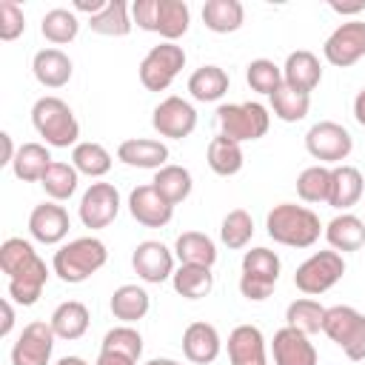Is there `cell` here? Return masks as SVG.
Masks as SVG:
<instances>
[{
  "label": "cell",
  "mask_w": 365,
  "mask_h": 365,
  "mask_svg": "<svg viewBox=\"0 0 365 365\" xmlns=\"http://www.w3.org/2000/svg\"><path fill=\"white\" fill-rule=\"evenodd\" d=\"M40 31H43V37H46L48 43H54V46H66V43H71V40L77 37V31H80V20H77L74 9H51V11L43 14V20H40Z\"/></svg>",
  "instance_id": "obj_40"
},
{
  "label": "cell",
  "mask_w": 365,
  "mask_h": 365,
  "mask_svg": "<svg viewBox=\"0 0 365 365\" xmlns=\"http://www.w3.org/2000/svg\"><path fill=\"white\" fill-rule=\"evenodd\" d=\"M31 125L46 140V145H51V148L77 145L80 123H77L71 106L54 94H46L31 106Z\"/></svg>",
  "instance_id": "obj_4"
},
{
  "label": "cell",
  "mask_w": 365,
  "mask_h": 365,
  "mask_svg": "<svg viewBox=\"0 0 365 365\" xmlns=\"http://www.w3.org/2000/svg\"><path fill=\"white\" fill-rule=\"evenodd\" d=\"M217 125L220 134L234 140V143H251L268 134L271 128V114L262 103L248 100V103H225L217 108Z\"/></svg>",
  "instance_id": "obj_5"
},
{
  "label": "cell",
  "mask_w": 365,
  "mask_h": 365,
  "mask_svg": "<svg viewBox=\"0 0 365 365\" xmlns=\"http://www.w3.org/2000/svg\"><path fill=\"white\" fill-rule=\"evenodd\" d=\"M205 160H208V168H211L217 177H234V174L242 168V163H245L242 145L234 143V140H228V137H222V134L211 137Z\"/></svg>",
  "instance_id": "obj_33"
},
{
  "label": "cell",
  "mask_w": 365,
  "mask_h": 365,
  "mask_svg": "<svg viewBox=\"0 0 365 365\" xmlns=\"http://www.w3.org/2000/svg\"><path fill=\"white\" fill-rule=\"evenodd\" d=\"M345 274V259L339 251H314L302 265H297L294 274V285L305 294V297H319L325 291H331Z\"/></svg>",
  "instance_id": "obj_7"
},
{
  "label": "cell",
  "mask_w": 365,
  "mask_h": 365,
  "mask_svg": "<svg viewBox=\"0 0 365 365\" xmlns=\"http://www.w3.org/2000/svg\"><path fill=\"white\" fill-rule=\"evenodd\" d=\"M48 322H51V331L57 334V339H80L88 331L91 314L80 299H68L54 308Z\"/></svg>",
  "instance_id": "obj_29"
},
{
  "label": "cell",
  "mask_w": 365,
  "mask_h": 365,
  "mask_svg": "<svg viewBox=\"0 0 365 365\" xmlns=\"http://www.w3.org/2000/svg\"><path fill=\"white\" fill-rule=\"evenodd\" d=\"M26 31L23 9L14 0H0V40L11 43Z\"/></svg>",
  "instance_id": "obj_46"
},
{
  "label": "cell",
  "mask_w": 365,
  "mask_h": 365,
  "mask_svg": "<svg viewBox=\"0 0 365 365\" xmlns=\"http://www.w3.org/2000/svg\"><path fill=\"white\" fill-rule=\"evenodd\" d=\"M54 339L57 334L51 331V322H43V319L29 322L20 331L17 342L11 345V365H48Z\"/></svg>",
  "instance_id": "obj_13"
},
{
  "label": "cell",
  "mask_w": 365,
  "mask_h": 365,
  "mask_svg": "<svg viewBox=\"0 0 365 365\" xmlns=\"http://www.w3.org/2000/svg\"><path fill=\"white\" fill-rule=\"evenodd\" d=\"M131 20L143 31H154L165 43H174L191 26V9L185 0H134Z\"/></svg>",
  "instance_id": "obj_3"
},
{
  "label": "cell",
  "mask_w": 365,
  "mask_h": 365,
  "mask_svg": "<svg viewBox=\"0 0 365 365\" xmlns=\"http://www.w3.org/2000/svg\"><path fill=\"white\" fill-rule=\"evenodd\" d=\"M271 356H274V365H317V348L311 336L288 325L274 334Z\"/></svg>",
  "instance_id": "obj_17"
},
{
  "label": "cell",
  "mask_w": 365,
  "mask_h": 365,
  "mask_svg": "<svg viewBox=\"0 0 365 365\" xmlns=\"http://www.w3.org/2000/svg\"><path fill=\"white\" fill-rule=\"evenodd\" d=\"M117 160L131 165V168H154L160 171L163 165H168V145L160 143V140H151V137H131V140H123L117 145Z\"/></svg>",
  "instance_id": "obj_22"
},
{
  "label": "cell",
  "mask_w": 365,
  "mask_h": 365,
  "mask_svg": "<svg viewBox=\"0 0 365 365\" xmlns=\"http://www.w3.org/2000/svg\"><path fill=\"white\" fill-rule=\"evenodd\" d=\"M128 214H131L140 225H145V228H163V225L171 222L174 205L165 202V200L157 194V188L148 182V185H137V188L128 194Z\"/></svg>",
  "instance_id": "obj_16"
},
{
  "label": "cell",
  "mask_w": 365,
  "mask_h": 365,
  "mask_svg": "<svg viewBox=\"0 0 365 365\" xmlns=\"http://www.w3.org/2000/svg\"><path fill=\"white\" fill-rule=\"evenodd\" d=\"M54 365H88L83 356H60Z\"/></svg>",
  "instance_id": "obj_53"
},
{
  "label": "cell",
  "mask_w": 365,
  "mask_h": 365,
  "mask_svg": "<svg viewBox=\"0 0 365 365\" xmlns=\"http://www.w3.org/2000/svg\"><path fill=\"white\" fill-rule=\"evenodd\" d=\"M362 194H365V180H362L359 168L345 165V163L331 168V197H328L331 208L348 211L362 200Z\"/></svg>",
  "instance_id": "obj_24"
},
{
  "label": "cell",
  "mask_w": 365,
  "mask_h": 365,
  "mask_svg": "<svg viewBox=\"0 0 365 365\" xmlns=\"http://www.w3.org/2000/svg\"><path fill=\"white\" fill-rule=\"evenodd\" d=\"M271 111L282 123H299L311 111V94H302V91H297V88H291V86L282 83L271 94Z\"/></svg>",
  "instance_id": "obj_37"
},
{
  "label": "cell",
  "mask_w": 365,
  "mask_h": 365,
  "mask_svg": "<svg viewBox=\"0 0 365 365\" xmlns=\"http://www.w3.org/2000/svg\"><path fill=\"white\" fill-rule=\"evenodd\" d=\"M71 165L86 177H103L111 171V154L100 143H77L71 151Z\"/></svg>",
  "instance_id": "obj_42"
},
{
  "label": "cell",
  "mask_w": 365,
  "mask_h": 365,
  "mask_svg": "<svg viewBox=\"0 0 365 365\" xmlns=\"http://www.w3.org/2000/svg\"><path fill=\"white\" fill-rule=\"evenodd\" d=\"M202 23L214 34H231L245 23V9L240 0H205Z\"/></svg>",
  "instance_id": "obj_30"
},
{
  "label": "cell",
  "mask_w": 365,
  "mask_h": 365,
  "mask_svg": "<svg viewBox=\"0 0 365 365\" xmlns=\"http://www.w3.org/2000/svg\"><path fill=\"white\" fill-rule=\"evenodd\" d=\"M0 311H3L0 336H9V334H11V328H14V305H11V299H3V302H0Z\"/></svg>",
  "instance_id": "obj_48"
},
{
  "label": "cell",
  "mask_w": 365,
  "mask_h": 365,
  "mask_svg": "<svg viewBox=\"0 0 365 365\" xmlns=\"http://www.w3.org/2000/svg\"><path fill=\"white\" fill-rule=\"evenodd\" d=\"M120 191L111 185V182H91L86 188V194L80 197V205H77V214H80V222L86 228H106L117 220L120 214Z\"/></svg>",
  "instance_id": "obj_11"
},
{
  "label": "cell",
  "mask_w": 365,
  "mask_h": 365,
  "mask_svg": "<svg viewBox=\"0 0 365 365\" xmlns=\"http://www.w3.org/2000/svg\"><path fill=\"white\" fill-rule=\"evenodd\" d=\"M145 365H182V362H177V359H168V356H157V359H148Z\"/></svg>",
  "instance_id": "obj_54"
},
{
  "label": "cell",
  "mask_w": 365,
  "mask_h": 365,
  "mask_svg": "<svg viewBox=\"0 0 365 365\" xmlns=\"http://www.w3.org/2000/svg\"><path fill=\"white\" fill-rule=\"evenodd\" d=\"M0 143H3V160H0V165H11L14 163V157H17V148H14V143H11V134H0Z\"/></svg>",
  "instance_id": "obj_51"
},
{
  "label": "cell",
  "mask_w": 365,
  "mask_h": 365,
  "mask_svg": "<svg viewBox=\"0 0 365 365\" xmlns=\"http://www.w3.org/2000/svg\"><path fill=\"white\" fill-rule=\"evenodd\" d=\"M305 148L314 160L331 163V165H342V160H348L351 148H354V137L345 125L334 123V120H319L308 128L305 134Z\"/></svg>",
  "instance_id": "obj_9"
},
{
  "label": "cell",
  "mask_w": 365,
  "mask_h": 365,
  "mask_svg": "<svg viewBox=\"0 0 365 365\" xmlns=\"http://www.w3.org/2000/svg\"><path fill=\"white\" fill-rule=\"evenodd\" d=\"M354 120L365 128V88H359L354 97Z\"/></svg>",
  "instance_id": "obj_52"
},
{
  "label": "cell",
  "mask_w": 365,
  "mask_h": 365,
  "mask_svg": "<svg viewBox=\"0 0 365 365\" xmlns=\"http://www.w3.org/2000/svg\"><path fill=\"white\" fill-rule=\"evenodd\" d=\"M31 71H34V80L40 86H46V88H63L71 80L74 63L60 48H40L34 54V60H31Z\"/></svg>",
  "instance_id": "obj_23"
},
{
  "label": "cell",
  "mask_w": 365,
  "mask_h": 365,
  "mask_svg": "<svg viewBox=\"0 0 365 365\" xmlns=\"http://www.w3.org/2000/svg\"><path fill=\"white\" fill-rule=\"evenodd\" d=\"M174 257L180 265H205L211 268L217 262V245L202 231H182L174 242Z\"/></svg>",
  "instance_id": "obj_27"
},
{
  "label": "cell",
  "mask_w": 365,
  "mask_h": 365,
  "mask_svg": "<svg viewBox=\"0 0 365 365\" xmlns=\"http://www.w3.org/2000/svg\"><path fill=\"white\" fill-rule=\"evenodd\" d=\"M325 311H328V308H322V305H319L317 299H311V297L294 299V302L285 308V325L302 331L305 336H314V334L322 331Z\"/></svg>",
  "instance_id": "obj_36"
},
{
  "label": "cell",
  "mask_w": 365,
  "mask_h": 365,
  "mask_svg": "<svg viewBox=\"0 0 365 365\" xmlns=\"http://www.w3.org/2000/svg\"><path fill=\"white\" fill-rule=\"evenodd\" d=\"M325 240L334 251L339 254H348V251H359L365 245V220H359L356 214L351 211H342L336 214L328 225H325Z\"/></svg>",
  "instance_id": "obj_25"
},
{
  "label": "cell",
  "mask_w": 365,
  "mask_h": 365,
  "mask_svg": "<svg viewBox=\"0 0 365 365\" xmlns=\"http://www.w3.org/2000/svg\"><path fill=\"white\" fill-rule=\"evenodd\" d=\"M77 182H80V171L71 163H57V160L51 163V168L40 180V185L51 197V202H66L77 191Z\"/></svg>",
  "instance_id": "obj_41"
},
{
  "label": "cell",
  "mask_w": 365,
  "mask_h": 365,
  "mask_svg": "<svg viewBox=\"0 0 365 365\" xmlns=\"http://www.w3.org/2000/svg\"><path fill=\"white\" fill-rule=\"evenodd\" d=\"M328 6L336 11V14H359V11H365V0H356V3H339V0H328Z\"/></svg>",
  "instance_id": "obj_49"
},
{
  "label": "cell",
  "mask_w": 365,
  "mask_h": 365,
  "mask_svg": "<svg viewBox=\"0 0 365 365\" xmlns=\"http://www.w3.org/2000/svg\"><path fill=\"white\" fill-rule=\"evenodd\" d=\"M46 282H48V268L37 254L31 262H26L20 271H14L9 277V299L23 305V308H29V305H34L40 299Z\"/></svg>",
  "instance_id": "obj_18"
},
{
  "label": "cell",
  "mask_w": 365,
  "mask_h": 365,
  "mask_svg": "<svg viewBox=\"0 0 365 365\" xmlns=\"http://www.w3.org/2000/svg\"><path fill=\"white\" fill-rule=\"evenodd\" d=\"M279 271H282V262H279L277 251H271V248H251L242 254V274L240 277L277 285Z\"/></svg>",
  "instance_id": "obj_39"
},
{
  "label": "cell",
  "mask_w": 365,
  "mask_h": 365,
  "mask_svg": "<svg viewBox=\"0 0 365 365\" xmlns=\"http://www.w3.org/2000/svg\"><path fill=\"white\" fill-rule=\"evenodd\" d=\"M185 68V51L177 43H160L151 46L148 54L140 63V83L148 91H165L177 74Z\"/></svg>",
  "instance_id": "obj_8"
},
{
  "label": "cell",
  "mask_w": 365,
  "mask_h": 365,
  "mask_svg": "<svg viewBox=\"0 0 365 365\" xmlns=\"http://www.w3.org/2000/svg\"><path fill=\"white\" fill-rule=\"evenodd\" d=\"M171 285L182 299H202L214 288V274L205 265H180L171 277Z\"/></svg>",
  "instance_id": "obj_35"
},
{
  "label": "cell",
  "mask_w": 365,
  "mask_h": 365,
  "mask_svg": "<svg viewBox=\"0 0 365 365\" xmlns=\"http://www.w3.org/2000/svg\"><path fill=\"white\" fill-rule=\"evenodd\" d=\"M68 228H71L68 211L57 202H40L29 214V234H31V240H37L43 245L63 242L68 237Z\"/></svg>",
  "instance_id": "obj_15"
},
{
  "label": "cell",
  "mask_w": 365,
  "mask_h": 365,
  "mask_svg": "<svg viewBox=\"0 0 365 365\" xmlns=\"http://www.w3.org/2000/svg\"><path fill=\"white\" fill-rule=\"evenodd\" d=\"M151 125L160 137H168V140H185L194 134L197 128V111L188 100L171 94L165 100H160L154 106V114H151Z\"/></svg>",
  "instance_id": "obj_10"
},
{
  "label": "cell",
  "mask_w": 365,
  "mask_h": 365,
  "mask_svg": "<svg viewBox=\"0 0 365 365\" xmlns=\"http://www.w3.org/2000/svg\"><path fill=\"white\" fill-rule=\"evenodd\" d=\"M228 74L220 66H200L188 77V91L197 103H214L228 91Z\"/></svg>",
  "instance_id": "obj_34"
},
{
  "label": "cell",
  "mask_w": 365,
  "mask_h": 365,
  "mask_svg": "<svg viewBox=\"0 0 365 365\" xmlns=\"http://www.w3.org/2000/svg\"><path fill=\"white\" fill-rule=\"evenodd\" d=\"M265 228L274 242L288 245V248H311L322 234L319 217L311 208L294 205V202L274 205L265 217Z\"/></svg>",
  "instance_id": "obj_1"
},
{
  "label": "cell",
  "mask_w": 365,
  "mask_h": 365,
  "mask_svg": "<svg viewBox=\"0 0 365 365\" xmlns=\"http://www.w3.org/2000/svg\"><path fill=\"white\" fill-rule=\"evenodd\" d=\"M251 237H254V220H251V214L245 208H234V211H228L222 217L220 240H222L225 248L240 251V248H245L251 242Z\"/></svg>",
  "instance_id": "obj_43"
},
{
  "label": "cell",
  "mask_w": 365,
  "mask_h": 365,
  "mask_svg": "<svg viewBox=\"0 0 365 365\" xmlns=\"http://www.w3.org/2000/svg\"><path fill=\"white\" fill-rule=\"evenodd\" d=\"M108 259V251H106V242L97 240V237H77L66 245H60L54 251V259H51V271L68 282V285H80L86 282L88 277H94Z\"/></svg>",
  "instance_id": "obj_2"
},
{
  "label": "cell",
  "mask_w": 365,
  "mask_h": 365,
  "mask_svg": "<svg viewBox=\"0 0 365 365\" xmlns=\"http://www.w3.org/2000/svg\"><path fill=\"white\" fill-rule=\"evenodd\" d=\"M94 365H137L134 359H128V356H123V354H108V351H100V356H97V362Z\"/></svg>",
  "instance_id": "obj_50"
},
{
  "label": "cell",
  "mask_w": 365,
  "mask_h": 365,
  "mask_svg": "<svg viewBox=\"0 0 365 365\" xmlns=\"http://www.w3.org/2000/svg\"><path fill=\"white\" fill-rule=\"evenodd\" d=\"M322 80V66H319V57L308 48H299V51H291L285 57V66H282V83L302 91V94H311Z\"/></svg>",
  "instance_id": "obj_21"
},
{
  "label": "cell",
  "mask_w": 365,
  "mask_h": 365,
  "mask_svg": "<svg viewBox=\"0 0 365 365\" xmlns=\"http://www.w3.org/2000/svg\"><path fill=\"white\" fill-rule=\"evenodd\" d=\"M222 351V339L220 331L211 322H191L182 331V354L188 362L194 365H211Z\"/></svg>",
  "instance_id": "obj_19"
},
{
  "label": "cell",
  "mask_w": 365,
  "mask_h": 365,
  "mask_svg": "<svg viewBox=\"0 0 365 365\" xmlns=\"http://www.w3.org/2000/svg\"><path fill=\"white\" fill-rule=\"evenodd\" d=\"M134 20H131V6L125 0H108V6L88 17V29L94 34H103V37H125L131 31Z\"/></svg>",
  "instance_id": "obj_32"
},
{
  "label": "cell",
  "mask_w": 365,
  "mask_h": 365,
  "mask_svg": "<svg viewBox=\"0 0 365 365\" xmlns=\"http://www.w3.org/2000/svg\"><path fill=\"white\" fill-rule=\"evenodd\" d=\"M228 362L231 365H268L265 336L257 325H237L228 334Z\"/></svg>",
  "instance_id": "obj_20"
},
{
  "label": "cell",
  "mask_w": 365,
  "mask_h": 365,
  "mask_svg": "<svg viewBox=\"0 0 365 365\" xmlns=\"http://www.w3.org/2000/svg\"><path fill=\"white\" fill-rule=\"evenodd\" d=\"M100 351H108V354H123L128 359H140L143 356V336L137 328L131 325H117L111 331H106L103 342H100Z\"/></svg>",
  "instance_id": "obj_44"
},
{
  "label": "cell",
  "mask_w": 365,
  "mask_h": 365,
  "mask_svg": "<svg viewBox=\"0 0 365 365\" xmlns=\"http://www.w3.org/2000/svg\"><path fill=\"white\" fill-rule=\"evenodd\" d=\"M297 194L302 202H311V205H319V202H328L331 197V168L328 165H308L299 171L297 177Z\"/></svg>",
  "instance_id": "obj_38"
},
{
  "label": "cell",
  "mask_w": 365,
  "mask_h": 365,
  "mask_svg": "<svg viewBox=\"0 0 365 365\" xmlns=\"http://www.w3.org/2000/svg\"><path fill=\"white\" fill-rule=\"evenodd\" d=\"M151 185L157 188V194H160L165 202L177 205V202H182V200H188V194H191V188H194V177H191L188 168L168 163V165H163L160 171H154Z\"/></svg>",
  "instance_id": "obj_31"
},
{
  "label": "cell",
  "mask_w": 365,
  "mask_h": 365,
  "mask_svg": "<svg viewBox=\"0 0 365 365\" xmlns=\"http://www.w3.org/2000/svg\"><path fill=\"white\" fill-rule=\"evenodd\" d=\"M245 80H248L251 91H257V94H268V97H271V94L282 86V68H279L274 60L259 57V60H251V63H248V68H245Z\"/></svg>",
  "instance_id": "obj_45"
},
{
  "label": "cell",
  "mask_w": 365,
  "mask_h": 365,
  "mask_svg": "<svg viewBox=\"0 0 365 365\" xmlns=\"http://www.w3.org/2000/svg\"><path fill=\"white\" fill-rule=\"evenodd\" d=\"M106 6H108V0H74V14L83 11V14L94 17V14H100Z\"/></svg>",
  "instance_id": "obj_47"
},
{
  "label": "cell",
  "mask_w": 365,
  "mask_h": 365,
  "mask_svg": "<svg viewBox=\"0 0 365 365\" xmlns=\"http://www.w3.org/2000/svg\"><path fill=\"white\" fill-rule=\"evenodd\" d=\"M322 54L336 68H348V66L359 63L365 57V23L362 20H348L342 26H336L325 40Z\"/></svg>",
  "instance_id": "obj_12"
},
{
  "label": "cell",
  "mask_w": 365,
  "mask_h": 365,
  "mask_svg": "<svg viewBox=\"0 0 365 365\" xmlns=\"http://www.w3.org/2000/svg\"><path fill=\"white\" fill-rule=\"evenodd\" d=\"M322 334L342 348V354L351 362L365 359V314H359L351 305H331L325 311Z\"/></svg>",
  "instance_id": "obj_6"
},
{
  "label": "cell",
  "mask_w": 365,
  "mask_h": 365,
  "mask_svg": "<svg viewBox=\"0 0 365 365\" xmlns=\"http://www.w3.org/2000/svg\"><path fill=\"white\" fill-rule=\"evenodd\" d=\"M131 265H134V274L148 285H160V282L171 279L177 271L174 251L157 240H143L131 254Z\"/></svg>",
  "instance_id": "obj_14"
},
{
  "label": "cell",
  "mask_w": 365,
  "mask_h": 365,
  "mask_svg": "<svg viewBox=\"0 0 365 365\" xmlns=\"http://www.w3.org/2000/svg\"><path fill=\"white\" fill-rule=\"evenodd\" d=\"M51 163L54 160H51L48 145H43V143H23L17 148V157L11 163V171L23 182H40L46 177V171L51 168Z\"/></svg>",
  "instance_id": "obj_26"
},
{
  "label": "cell",
  "mask_w": 365,
  "mask_h": 365,
  "mask_svg": "<svg viewBox=\"0 0 365 365\" xmlns=\"http://www.w3.org/2000/svg\"><path fill=\"white\" fill-rule=\"evenodd\" d=\"M114 319H120L123 325H131L137 319H143L151 308V297L143 285H120L114 294H111V302H108Z\"/></svg>",
  "instance_id": "obj_28"
}]
</instances>
